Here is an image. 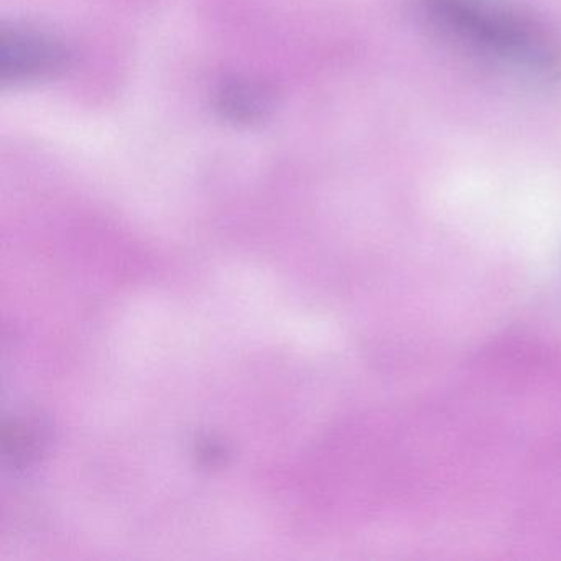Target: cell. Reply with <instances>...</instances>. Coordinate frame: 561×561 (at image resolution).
Here are the masks:
<instances>
[{"label": "cell", "instance_id": "cell-1", "mask_svg": "<svg viewBox=\"0 0 561 561\" xmlns=\"http://www.w3.org/2000/svg\"><path fill=\"white\" fill-rule=\"evenodd\" d=\"M67 50L60 42L35 31H5L0 42V67L5 81H27L44 78L60 70L67 61Z\"/></svg>", "mask_w": 561, "mask_h": 561}, {"label": "cell", "instance_id": "cell-2", "mask_svg": "<svg viewBox=\"0 0 561 561\" xmlns=\"http://www.w3.org/2000/svg\"><path fill=\"white\" fill-rule=\"evenodd\" d=\"M265 96L259 88L242 81L226 84L219 93V110L226 117L239 123L259 119L264 114Z\"/></svg>", "mask_w": 561, "mask_h": 561}]
</instances>
